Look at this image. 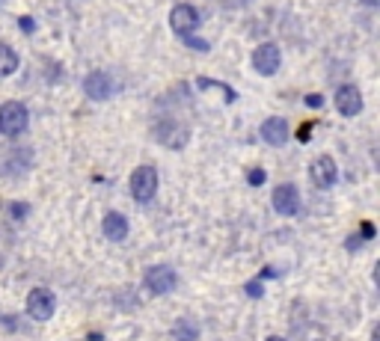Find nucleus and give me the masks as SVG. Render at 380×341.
Returning <instances> with one entry per match:
<instances>
[{"mask_svg": "<svg viewBox=\"0 0 380 341\" xmlns=\"http://www.w3.org/2000/svg\"><path fill=\"white\" fill-rule=\"evenodd\" d=\"M270 202H274V211L283 214V217H294L300 211V193H297L294 184H279L274 196H270Z\"/></svg>", "mask_w": 380, "mask_h": 341, "instance_id": "obj_7", "label": "nucleus"}, {"mask_svg": "<svg viewBox=\"0 0 380 341\" xmlns=\"http://www.w3.org/2000/svg\"><path fill=\"white\" fill-rule=\"evenodd\" d=\"M18 27H21L24 33H33V30H36V24H33V18H30V15H24L21 21H18Z\"/></svg>", "mask_w": 380, "mask_h": 341, "instance_id": "obj_18", "label": "nucleus"}, {"mask_svg": "<svg viewBox=\"0 0 380 341\" xmlns=\"http://www.w3.org/2000/svg\"><path fill=\"white\" fill-rule=\"evenodd\" d=\"M9 208H12L9 214H12L15 220H21V217H27V211H30V205H24V202H15V205H9Z\"/></svg>", "mask_w": 380, "mask_h": 341, "instance_id": "obj_17", "label": "nucleus"}, {"mask_svg": "<svg viewBox=\"0 0 380 341\" xmlns=\"http://www.w3.org/2000/svg\"><path fill=\"white\" fill-rule=\"evenodd\" d=\"M113 89H116V84L107 71H89L84 80V92H86V98H93V101H107V98L113 95Z\"/></svg>", "mask_w": 380, "mask_h": 341, "instance_id": "obj_8", "label": "nucleus"}, {"mask_svg": "<svg viewBox=\"0 0 380 341\" xmlns=\"http://www.w3.org/2000/svg\"><path fill=\"white\" fill-rule=\"evenodd\" d=\"M309 178H312V184L315 187H321V190H327V187L336 184V178H339V169L336 164H333V157H318V160H312V166H309Z\"/></svg>", "mask_w": 380, "mask_h": 341, "instance_id": "obj_10", "label": "nucleus"}, {"mask_svg": "<svg viewBox=\"0 0 380 341\" xmlns=\"http://www.w3.org/2000/svg\"><path fill=\"white\" fill-rule=\"evenodd\" d=\"M312 140V125H303L300 128V142H309Z\"/></svg>", "mask_w": 380, "mask_h": 341, "instance_id": "obj_20", "label": "nucleus"}, {"mask_svg": "<svg viewBox=\"0 0 380 341\" xmlns=\"http://www.w3.org/2000/svg\"><path fill=\"white\" fill-rule=\"evenodd\" d=\"M199 24H202L199 9L190 3H178V6H173V12H169V27H173V33H178L182 39L193 36L199 30Z\"/></svg>", "mask_w": 380, "mask_h": 341, "instance_id": "obj_4", "label": "nucleus"}, {"mask_svg": "<svg viewBox=\"0 0 380 341\" xmlns=\"http://www.w3.org/2000/svg\"><path fill=\"white\" fill-rule=\"evenodd\" d=\"M306 104H309V107H321L324 98H321V95H306Z\"/></svg>", "mask_w": 380, "mask_h": 341, "instance_id": "obj_21", "label": "nucleus"}, {"mask_svg": "<svg viewBox=\"0 0 380 341\" xmlns=\"http://www.w3.org/2000/svg\"><path fill=\"white\" fill-rule=\"evenodd\" d=\"M143 282H146V288L155 294V297H164V294L176 291L178 273L173 270V267H167V264H155V267H149V270H146Z\"/></svg>", "mask_w": 380, "mask_h": 341, "instance_id": "obj_2", "label": "nucleus"}, {"mask_svg": "<svg viewBox=\"0 0 380 341\" xmlns=\"http://www.w3.org/2000/svg\"><path fill=\"white\" fill-rule=\"evenodd\" d=\"M336 110L342 113V116H357V113H363V95H359V89L357 86H351V84H345V86H339V92H336Z\"/></svg>", "mask_w": 380, "mask_h": 341, "instance_id": "obj_11", "label": "nucleus"}, {"mask_svg": "<svg viewBox=\"0 0 380 341\" xmlns=\"http://www.w3.org/2000/svg\"><path fill=\"white\" fill-rule=\"evenodd\" d=\"M155 137L161 146H169V149H182L185 142L190 140V128L176 119H164L155 125Z\"/></svg>", "mask_w": 380, "mask_h": 341, "instance_id": "obj_6", "label": "nucleus"}, {"mask_svg": "<svg viewBox=\"0 0 380 341\" xmlns=\"http://www.w3.org/2000/svg\"><path fill=\"white\" fill-rule=\"evenodd\" d=\"M18 68V57L9 45H0V77H9Z\"/></svg>", "mask_w": 380, "mask_h": 341, "instance_id": "obj_14", "label": "nucleus"}, {"mask_svg": "<svg viewBox=\"0 0 380 341\" xmlns=\"http://www.w3.org/2000/svg\"><path fill=\"white\" fill-rule=\"evenodd\" d=\"M268 341H285V338H279V336H270Z\"/></svg>", "mask_w": 380, "mask_h": 341, "instance_id": "obj_25", "label": "nucleus"}, {"mask_svg": "<svg viewBox=\"0 0 380 341\" xmlns=\"http://www.w3.org/2000/svg\"><path fill=\"white\" fill-rule=\"evenodd\" d=\"M261 291H265V288H261V282H250V285H247V294H250V297H261Z\"/></svg>", "mask_w": 380, "mask_h": 341, "instance_id": "obj_19", "label": "nucleus"}, {"mask_svg": "<svg viewBox=\"0 0 380 341\" xmlns=\"http://www.w3.org/2000/svg\"><path fill=\"white\" fill-rule=\"evenodd\" d=\"M363 238H366V240L375 238V226H372V223H363Z\"/></svg>", "mask_w": 380, "mask_h": 341, "instance_id": "obj_22", "label": "nucleus"}, {"mask_svg": "<svg viewBox=\"0 0 380 341\" xmlns=\"http://www.w3.org/2000/svg\"><path fill=\"white\" fill-rule=\"evenodd\" d=\"M372 341H377V329H375V333H372Z\"/></svg>", "mask_w": 380, "mask_h": 341, "instance_id": "obj_26", "label": "nucleus"}, {"mask_svg": "<svg viewBox=\"0 0 380 341\" xmlns=\"http://www.w3.org/2000/svg\"><path fill=\"white\" fill-rule=\"evenodd\" d=\"M173 338L176 341H196L199 338V329L193 320H178V324L173 327Z\"/></svg>", "mask_w": 380, "mask_h": 341, "instance_id": "obj_15", "label": "nucleus"}, {"mask_svg": "<svg viewBox=\"0 0 380 341\" xmlns=\"http://www.w3.org/2000/svg\"><path fill=\"white\" fill-rule=\"evenodd\" d=\"M158 193V169L155 166H137L131 173V196L143 202H152Z\"/></svg>", "mask_w": 380, "mask_h": 341, "instance_id": "obj_1", "label": "nucleus"}, {"mask_svg": "<svg viewBox=\"0 0 380 341\" xmlns=\"http://www.w3.org/2000/svg\"><path fill=\"white\" fill-rule=\"evenodd\" d=\"M27 107L18 104V101H6L0 104V134L3 137H15V134H21L27 128Z\"/></svg>", "mask_w": 380, "mask_h": 341, "instance_id": "obj_5", "label": "nucleus"}, {"mask_svg": "<svg viewBox=\"0 0 380 341\" xmlns=\"http://www.w3.org/2000/svg\"><path fill=\"white\" fill-rule=\"evenodd\" d=\"M24 306L33 320H51L54 312H57V297H54V291H48V288H33L27 294Z\"/></svg>", "mask_w": 380, "mask_h": 341, "instance_id": "obj_3", "label": "nucleus"}, {"mask_svg": "<svg viewBox=\"0 0 380 341\" xmlns=\"http://www.w3.org/2000/svg\"><path fill=\"white\" fill-rule=\"evenodd\" d=\"M265 181H268V173L261 166H252L250 173H247V184H252V187H261Z\"/></svg>", "mask_w": 380, "mask_h": 341, "instance_id": "obj_16", "label": "nucleus"}, {"mask_svg": "<svg viewBox=\"0 0 380 341\" xmlns=\"http://www.w3.org/2000/svg\"><path fill=\"white\" fill-rule=\"evenodd\" d=\"M261 140L268 142V146H285L288 142V122L283 119V116H270V119L261 122Z\"/></svg>", "mask_w": 380, "mask_h": 341, "instance_id": "obj_12", "label": "nucleus"}, {"mask_svg": "<svg viewBox=\"0 0 380 341\" xmlns=\"http://www.w3.org/2000/svg\"><path fill=\"white\" fill-rule=\"evenodd\" d=\"M102 231H104L107 240H113V244H122V240L128 238V231H131L128 217H125V214H119V211H110L104 217V223H102Z\"/></svg>", "mask_w": 380, "mask_h": 341, "instance_id": "obj_13", "label": "nucleus"}, {"mask_svg": "<svg viewBox=\"0 0 380 341\" xmlns=\"http://www.w3.org/2000/svg\"><path fill=\"white\" fill-rule=\"evenodd\" d=\"M279 60H283V57H279V48H276V45H270V42L259 45V48L252 51V66H256V71H259V75H265V77L276 75Z\"/></svg>", "mask_w": 380, "mask_h": 341, "instance_id": "obj_9", "label": "nucleus"}, {"mask_svg": "<svg viewBox=\"0 0 380 341\" xmlns=\"http://www.w3.org/2000/svg\"><path fill=\"white\" fill-rule=\"evenodd\" d=\"M363 3H366V6H377V3H380V0H363Z\"/></svg>", "mask_w": 380, "mask_h": 341, "instance_id": "obj_24", "label": "nucleus"}, {"mask_svg": "<svg viewBox=\"0 0 380 341\" xmlns=\"http://www.w3.org/2000/svg\"><path fill=\"white\" fill-rule=\"evenodd\" d=\"M366 244V238H348V249H359Z\"/></svg>", "mask_w": 380, "mask_h": 341, "instance_id": "obj_23", "label": "nucleus"}, {"mask_svg": "<svg viewBox=\"0 0 380 341\" xmlns=\"http://www.w3.org/2000/svg\"><path fill=\"white\" fill-rule=\"evenodd\" d=\"M3 3H6V0H0V6H3Z\"/></svg>", "mask_w": 380, "mask_h": 341, "instance_id": "obj_27", "label": "nucleus"}]
</instances>
